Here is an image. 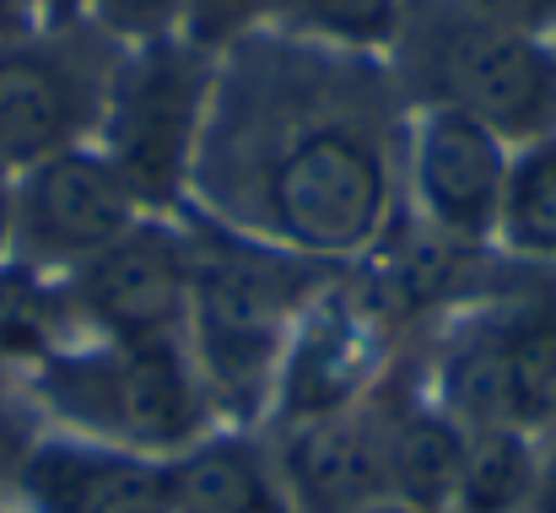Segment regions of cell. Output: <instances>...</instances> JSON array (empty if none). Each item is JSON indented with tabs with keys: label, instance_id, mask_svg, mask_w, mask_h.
Masks as SVG:
<instances>
[{
	"label": "cell",
	"instance_id": "26",
	"mask_svg": "<svg viewBox=\"0 0 556 513\" xmlns=\"http://www.w3.org/2000/svg\"><path fill=\"white\" fill-rule=\"evenodd\" d=\"M535 513H556V438H552V449H541V492H535Z\"/></svg>",
	"mask_w": 556,
	"mask_h": 513
},
{
	"label": "cell",
	"instance_id": "14",
	"mask_svg": "<svg viewBox=\"0 0 556 513\" xmlns=\"http://www.w3.org/2000/svg\"><path fill=\"white\" fill-rule=\"evenodd\" d=\"M168 513H298L276 443L249 427H205L163 460Z\"/></svg>",
	"mask_w": 556,
	"mask_h": 513
},
{
	"label": "cell",
	"instance_id": "27",
	"mask_svg": "<svg viewBox=\"0 0 556 513\" xmlns=\"http://www.w3.org/2000/svg\"><path fill=\"white\" fill-rule=\"evenodd\" d=\"M22 449H27V438H16V433H11V422L0 416V481H5V487H11V476H16Z\"/></svg>",
	"mask_w": 556,
	"mask_h": 513
},
{
	"label": "cell",
	"instance_id": "24",
	"mask_svg": "<svg viewBox=\"0 0 556 513\" xmlns=\"http://www.w3.org/2000/svg\"><path fill=\"white\" fill-rule=\"evenodd\" d=\"M38 11V27H71L87 16V0H33Z\"/></svg>",
	"mask_w": 556,
	"mask_h": 513
},
{
	"label": "cell",
	"instance_id": "3",
	"mask_svg": "<svg viewBox=\"0 0 556 513\" xmlns=\"http://www.w3.org/2000/svg\"><path fill=\"white\" fill-rule=\"evenodd\" d=\"M405 109H454L497 130L508 147L556 136V49L486 27L443 0H405L400 38L389 49Z\"/></svg>",
	"mask_w": 556,
	"mask_h": 513
},
{
	"label": "cell",
	"instance_id": "7",
	"mask_svg": "<svg viewBox=\"0 0 556 513\" xmlns=\"http://www.w3.org/2000/svg\"><path fill=\"white\" fill-rule=\"evenodd\" d=\"M119 38L98 22L43 27L0 43V163L33 168L54 152L87 147Z\"/></svg>",
	"mask_w": 556,
	"mask_h": 513
},
{
	"label": "cell",
	"instance_id": "11",
	"mask_svg": "<svg viewBox=\"0 0 556 513\" xmlns=\"http://www.w3.org/2000/svg\"><path fill=\"white\" fill-rule=\"evenodd\" d=\"M378 356H383V320L368 309L363 292H341L330 281L303 309V320L287 341L270 411L281 416V427H292V422H314V416L363 405L372 395Z\"/></svg>",
	"mask_w": 556,
	"mask_h": 513
},
{
	"label": "cell",
	"instance_id": "28",
	"mask_svg": "<svg viewBox=\"0 0 556 513\" xmlns=\"http://www.w3.org/2000/svg\"><path fill=\"white\" fill-rule=\"evenodd\" d=\"M372 513H416V509H400V503H378Z\"/></svg>",
	"mask_w": 556,
	"mask_h": 513
},
{
	"label": "cell",
	"instance_id": "9",
	"mask_svg": "<svg viewBox=\"0 0 556 513\" xmlns=\"http://www.w3.org/2000/svg\"><path fill=\"white\" fill-rule=\"evenodd\" d=\"M189 276V227L141 216L119 243H109L65 276V298L76 330H87L92 341H168L185 336Z\"/></svg>",
	"mask_w": 556,
	"mask_h": 513
},
{
	"label": "cell",
	"instance_id": "16",
	"mask_svg": "<svg viewBox=\"0 0 556 513\" xmlns=\"http://www.w3.org/2000/svg\"><path fill=\"white\" fill-rule=\"evenodd\" d=\"M76 314L65 287H49V276L5 260L0 265V373L27 367L38 373L54 351L76 341Z\"/></svg>",
	"mask_w": 556,
	"mask_h": 513
},
{
	"label": "cell",
	"instance_id": "19",
	"mask_svg": "<svg viewBox=\"0 0 556 513\" xmlns=\"http://www.w3.org/2000/svg\"><path fill=\"white\" fill-rule=\"evenodd\" d=\"M400 22H405V0H287L276 27H292L303 38L330 43V49L389 60Z\"/></svg>",
	"mask_w": 556,
	"mask_h": 513
},
{
	"label": "cell",
	"instance_id": "6",
	"mask_svg": "<svg viewBox=\"0 0 556 513\" xmlns=\"http://www.w3.org/2000/svg\"><path fill=\"white\" fill-rule=\"evenodd\" d=\"M216 54L194 49L185 33L119 43L103 109H98V152L125 173L141 205H179L189 195V168L205 125Z\"/></svg>",
	"mask_w": 556,
	"mask_h": 513
},
{
	"label": "cell",
	"instance_id": "15",
	"mask_svg": "<svg viewBox=\"0 0 556 513\" xmlns=\"http://www.w3.org/2000/svg\"><path fill=\"white\" fill-rule=\"evenodd\" d=\"M378 411H383V492H389V503L416 513H448L470 433L448 411L421 405V400L378 395Z\"/></svg>",
	"mask_w": 556,
	"mask_h": 513
},
{
	"label": "cell",
	"instance_id": "21",
	"mask_svg": "<svg viewBox=\"0 0 556 513\" xmlns=\"http://www.w3.org/2000/svg\"><path fill=\"white\" fill-rule=\"evenodd\" d=\"M87 16L119 38V43H141V38H163L185 27V0H87Z\"/></svg>",
	"mask_w": 556,
	"mask_h": 513
},
{
	"label": "cell",
	"instance_id": "17",
	"mask_svg": "<svg viewBox=\"0 0 556 513\" xmlns=\"http://www.w3.org/2000/svg\"><path fill=\"white\" fill-rule=\"evenodd\" d=\"M535 492H541L535 433H514V427L470 433L448 513H535Z\"/></svg>",
	"mask_w": 556,
	"mask_h": 513
},
{
	"label": "cell",
	"instance_id": "4",
	"mask_svg": "<svg viewBox=\"0 0 556 513\" xmlns=\"http://www.w3.org/2000/svg\"><path fill=\"white\" fill-rule=\"evenodd\" d=\"M33 395L65 433L119 443L152 460L179 454L211 427V400L189 362L185 336L71 341L33 373Z\"/></svg>",
	"mask_w": 556,
	"mask_h": 513
},
{
	"label": "cell",
	"instance_id": "22",
	"mask_svg": "<svg viewBox=\"0 0 556 513\" xmlns=\"http://www.w3.org/2000/svg\"><path fill=\"white\" fill-rule=\"evenodd\" d=\"M486 27H508L525 38H556V0H443Z\"/></svg>",
	"mask_w": 556,
	"mask_h": 513
},
{
	"label": "cell",
	"instance_id": "5",
	"mask_svg": "<svg viewBox=\"0 0 556 513\" xmlns=\"http://www.w3.org/2000/svg\"><path fill=\"white\" fill-rule=\"evenodd\" d=\"M438 411L465 433H546L556 422V287L486 292L438 351Z\"/></svg>",
	"mask_w": 556,
	"mask_h": 513
},
{
	"label": "cell",
	"instance_id": "1",
	"mask_svg": "<svg viewBox=\"0 0 556 513\" xmlns=\"http://www.w3.org/2000/svg\"><path fill=\"white\" fill-rule=\"evenodd\" d=\"M405 120L389 60L260 27L216 54L189 195L205 222L336 271L400 211Z\"/></svg>",
	"mask_w": 556,
	"mask_h": 513
},
{
	"label": "cell",
	"instance_id": "29",
	"mask_svg": "<svg viewBox=\"0 0 556 513\" xmlns=\"http://www.w3.org/2000/svg\"><path fill=\"white\" fill-rule=\"evenodd\" d=\"M552 49H556V38H552Z\"/></svg>",
	"mask_w": 556,
	"mask_h": 513
},
{
	"label": "cell",
	"instance_id": "20",
	"mask_svg": "<svg viewBox=\"0 0 556 513\" xmlns=\"http://www.w3.org/2000/svg\"><path fill=\"white\" fill-rule=\"evenodd\" d=\"M281 11H287V0H185V27L179 33L194 49L222 54L238 38H249L260 27H276Z\"/></svg>",
	"mask_w": 556,
	"mask_h": 513
},
{
	"label": "cell",
	"instance_id": "2",
	"mask_svg": "<svg viewBox=\"0 0 556 513\" xmlns=\"http://www.w3.org/2000/svg\"><path fill=\"white\" fill-rule=\"evenodd\" d=\"M185 227L194 249L185 320L189 362L205 384L211 416H227V427H249L260 411H270L287 341L336 271L216 227L200 211Z\"/></svg>",
	"mask_w": 556,
	"mask_h": 513
},
{
	"label": "cell",
	"instance_id": "25",
	"mask_svg": "<svg viewBox=\"0 0 556 513\" xmlns=\"http://www.w3.org/2000/svg\"><path fill=\"white\" fill-rule=\"evenodd\" d=\"M11 200H16V173L0 163V265L11 260Z\"/></svg>",
	"mask_w": 556,
	"mask_h": 513
},
{
	"label": "cell",
	"instance_id": "8",
	"mask_svg": "<svg viewBox=\"0 0 556 513\" xmlns=\"http://www.w3.org/2000/svg\"><path fill=\"white\" fill-rule=\"evenodd\" d=\"M147 216L141 195L125 184L98 147H71L16 173L11 200V260L49 276L76 271L109 243H119Z\"/></svg>",
	"mask_w": 556,
	"mask_h": 513
},
{
	"label": "cell",
	"instance_id": "13",
	"mask_svg": "<svg viewBox=\"0 0 556 513\" xmlns=\"http://www.w3.org/2000/svg\"><path fill=\"white\" fill-rule=\"evenodd\" d=\"M281 476L298 513H372L383 492V411L378 400L292 422L276 443Z\"/></svg>",
	"mask_w": 556,
	"mask_h": 513
},
{
	"label": "cell",
	"instance_id": "12",
	"mask_svg": "<svg viewBox=\"0 0 556 513\" xmlns=\"http://www.w3.org/2000/svg\"><path fill=\"white\" fill-rule=\"evenodd\" d=\"M11 492L27 513H168L163 460L76 433L27 438Z\"/></svg>",
	"mask_w": 556,
	"mask_h": 513
},
{
	"label": "cell",
	"instance_id": "23",
	"mask_svg": "<svg viewBox=\"0 0 556 513\" xmlns=\"http://www.w3.org/2000/svg\"><path fill=\"white\" fill-rule=\"evenodd\" d=\"M27 33H38V11H33V0H0V43L27 38Z\"/></svg>",
	"mask_w": 556,
	"mask_h": 513
},
{
	"label": "cell",
	"instance_id": "10",
	"mask_svg": "<svg viewBox=\"0 0 556 513\" xmlns=\"http://www.w3.org/2000/svg\"><path fill=\"white\" fill-rule=\"evenodd\" d=\"M514 147L470 114L454 109H410L405 120V168L400 184L410 195V216L432 233L481 249L497 238L503 184Z\"/></svg>",
	"mask_w": 556,
	"mask_h": 513
},
{
	"label": "cell",
	"instance_id": "18",
	"mask_svg": "<svg viewBox=\"0 0 556 513\" xmlns=\"http://www.w3.org/2000/svg\"><path fill=\"white\" fill-rule=\"evenodd\" d=\"M492 243H503L525 265L556 271V136H535L514 147Z\"/></svg>",
	"mask_w": 556,
	"mask_h": 513
}]
</instances>
